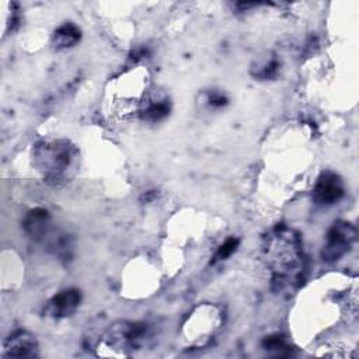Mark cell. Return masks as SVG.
<instances>
[{
  "label": "cell",
  "mask_w": 359,
  "mask_h": 359,
  "mask_svg": "<svg viewBox=\"0 0 359 359\" xmlns=\"http://www.w3.org/2000/svg\"><path fill=\"white\" fill-rule=\"evenodd\" d=\"M150 331L146 323L116 321L101 337L97 351L101 356H128L143 346Z\"/></svg>",
  "instance_id": "obj_3"
},
{
  "label": "cell",
  "mask_w": 359,
  "mask_h": 359,
  "mask_svg": "<svg viewBox=\"0 0 359 359\" xmlns=\"http://www.w3.org/2000/svg\"><path fill=\"white\" fill-rule=\"evenodd\" d=\"M38 341L34 334L17 330L7 337L3 344V358H34L38 355Z\"/></svg>",
  "instance_id": "obj_7"
},
{
  "label": "cell",
  "mask_w": 359,
  "mask_h": 359,
  "mask_svg": "<svg viewBox=\"0 0 359 359\" xmlns=\"http://www.w3.org/2000/svg\"><path fill=\"white\" fill-rule=\"evenodd\" d=\"M81 31L73 22H65L59 25L52 36V43L56 49H67L80 42Z\"/></svg>",
  "instance_id": "obj_11"
},
{
  "label": "cell",
  "mask_w": 359,
  "mask_h": 359,
  "mask_svg": "<svg viewBox=\"0 0 359 359\" xmlns=\"http://www.w3.org/2000/svg\"><path fill=\"white\" fill-rule=\"evenodd\" d=\"M81 302V293L79 289L69 287L65 290H60L55 296L49 299V302L45 306V313L48 317H52L55 320L70 317L80 306Z\"/></svg>",
  "instance_id": "obj_8"
},
{
  "label": "cell",
  "mask_w": 359,
  "mask_h": 359,
  "mask_svg": "<svg viewBox=\"0 0 359 359\" xmlns=\"http://www.w3.org/2000/svg\"><path fill=\"white\" fill-rule=\"evenodd\" d=\"M279 67H280V65L275 57L266 59V60L258 63V67H252V74L259 80H271L278 76Z\"/></svg>",
  "instance_id": "obj_13"
},
{
  "label": "cell",
  "mask_w": 359,
  "mask_h": 359,
  "mask_svg": "<svg viewBox=\"0 0 359 359\" xmlns=\"http://www.w3.org/2000/svg\"><path fill=\"white\" fill-rule=\"evenodd\" d=\"M262 348L272 356H287L292 353L289 344L282 335H269L262 341Z\"/></svg>",
  "instance_id": "obj_12"
},
{
  "label": "cell",
  "mask_w": 359,
  "mask_h": 359,
  "mask_svg": "<svg viewBox=\"0 0 359 359\" xmlns=\"http://www.w3.org/2000/svg\"><path fill=\"white\" fill-rule=\"evenodd\" d=\"M170 109L171 105L167 95L161 93H150L143 95L137 114L146 122H158L170 114Z\"/></svg>",
  "instance_id": "obj_10"
},
{
  "label": "cell",
  "mask_w": 359,
  "mask_h": 359,
  "mask_svg": "<svg viewBox=\"0 0 359 359\" xmlns=\"http://www.w3.org/2000/svg\"><path fill=\"white\" fill-rule=\"evenodd\" d=\"M356 241V227L346 220H337L327 230L321 248L325 262H335L346 255Z\"/></svg>",
  "instance_id": "obj_5"
},
{
  "label": "cell",
  "mask_w": 359,
  "mask_h": 359,
  "mask_svg": "<svg viewBox=\"0 0 359 359\" xmlns=\"http://www.w3.org/2000/svg\"><path fill=\"white\" fill-rule=\"evenodd\" d=\"M345 195V185L342 178L334 171H323L314 187L313 201L317 205H334Z\"/></svg>",
  "instance_id": "obj_6"
},
{
  "label": "cell",
  "mask_w": 359,
  "mask_h": 359,
  "mask_svg": "<svg viewBox=\"0 0 359 359\" xmlns=\"http://www.w3.org/2000/svg\"><path fill=\"white\" fill-rule=\"evenodd\" d=\"M205 100L210 108H222L227 104V97L220 91H209Z\"/></svg>",
  "instance_id": "obj_15"
},
{
  "label": "cell",
  "mask_w": 359,
  "mask_h": 359,
  "mask_svg": "<svg viewBox=\"0 0 359 359\" xmlns=\"http://www.w3.org/2000/svg\"><path fill=\"white\" fill-rule=\"evenodd\" d=\"M237 245H238V238L236 237H229L226 241H223L217 251L215 252V257H213V262H217V261H223V259H227L230 255H233V252L237 250Z\"/></svg>",
  "instance_id": "obj_14"
},
{
  "label": "cell",
  "mask_w": 359,
  "mask_h": 359,
  "mask_svg": "<svg viewBox=\"0 0 359 359\" xmlns=\"http://www.w3.org/2000/svg\"><path fill=\"white\" fill-rule=\"evenodd\" d=\"M223 323V314L217 306L203 304L195 309V311L188 317L184 324L185 338L191 345L201 346L208 344L212 337L220 330Z\"/></svg>",
  "instance_id": "obj_4"
},
{
  "label": "cell",
  "mask_w": 359,
  "mask_h": 359,
  "mask_svg": "<svg viewBox=\"0 0 359 359\" xmlns=\"http://www.w3.org/2000/svg\"><path fill=\"white\" fill-rule=\"evenodd\" d=\"M262 259L271 271L275 292H286L302 283L306 258L302 238L293 229L286 226L272 229L262 243Z\"/></svg>",
  "instance_id": "obj_1"
},
{
  "label": "cell",
  "mask_w": 359,
  "mask_h": 359,
  "mask_svg": "<svg viewBox=\"0 0 359 359\" xmlns=\"http://www.w3.org/2000/svg\"><path fill=\"white\" fill-rule=\"evenodd\" d=\"M32 165L49 185L60 187L74 178L80 164V151L67 139L46 137L38 140L31 151Z\"/></svg>",
  "instance_id": "obj_2"
},
{
  "label": "cell",
  "mask_w": 359,
  "mask_h": 359,
  "mask_svg": "<svg viewBox=\"0 0 359 359\" xmlns=\"http://www.w3.org/2000/svg\"><path fill=\"white\" fill-rule=\"evenodd\" d=\"M22 229L32 240L45 241L52 236L50 215L43 208H35L25 215Z\"/></svg>",
  "instance_id": "obj_9"
}]
</instances>
